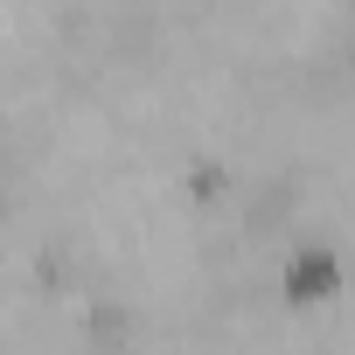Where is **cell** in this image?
Listing matches in <instances>:
<instances>
[{
	"mask_svg": "<svg viewBox=\"0 0 355 355\" xmlns=\"http://www.w3.org/2000/svg\"><path fill=\"white\" fill-rule=\"evenodd\" d=\"M334 293H341L334 244H293V258H286V300L293 306H313V300H334Z\"/></svg>",
	"mask_w": 355,
	"mask_h": 355,
	"instance_id": "cell-1",
	"label": "cell"
},
{
	"mask_svg": "<svg viewBox=\"0 0 355 355\" xmlns=\"http://www.w3.org/2000/svg\"><path fill=\"white\" fill-rule=\"evenodd\" d=\"M0 209H8V189H0Z\"/></svg>",
	"mask_w": 355,
	"mask_h": 355,
	"instance_id": "cell-2",
	"label": "cell"
}]
</instances>
